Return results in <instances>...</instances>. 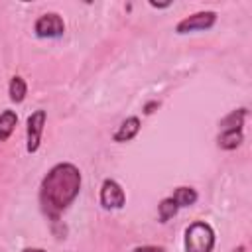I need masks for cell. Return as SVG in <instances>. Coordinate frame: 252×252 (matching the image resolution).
Segmentation results:
<instances>
[{
	"label": "cell",
	"instance_id": "obj_1",
	"mask_svg": "<svg viewBox=\"0 0 252 252\" xmlns=\"http://www.w3.org/2000/svg\"><path fill=\"white\" fill-rule=\"evenodd\" d=\"M81 171L77 165L69 161L55 163L39 185V203L47 217L53 220L79 197L81 191Z\"/></svg>",
	"mask_w": 252,
	"mask_h": 252
},
{
	"label": "cell",
	"instance_id": "obj_2",
	"mask_svg": "<svg viewBox=\"0 0 252 252\" xmlns=\"http://www.w3.org/2000/svg\"><path fill=\"white\" fill-rule=\"evenodd\" d=\"M217 242L215 230L205 220H195L185 228L183 248L185 252H213Z\"/></svg>",
	"mask_w": 252,
	"mask_h": 252
},
{
	"label": "cell",
	"instance_id": "obj_3",
	"mask_svg": "<svg viewBox=\"0 0 252 252\" xmlns=\"http://www.w3.org/2000/svg\"><path fill=\"white\" fill-rule=\"evenodd\" d=\"M217 18H219V16H217L215 10H203V12L189 14V16H185L183 20L177 22L175 33L185 35V33H191V32H205V30H211V28L217 24Z\"/></svg>",
	"mask_w": 252,
	"mask_h": 252
},
{
	"label": "cell",
	"instance_id": "obj_4",
	"mask_svg": "<svg viewBox=\"0 0 252 252\" xmlns=\"http://www.w3.org/2000/svg\"><path fill=\"white\" fill-rule=\"evenodd\" d=\"M33 33L41 39H57L65 33V22L57 12H45L35 20Z\"/></svg>",
	"mask_w": 252,
	"mask_h": 252
},
{
	"label": "cell",
	"instance_id": "obj_5",
	"mask_svg": "<svg viewBox=\"0 0 252 252\" xmlns=\"http://www.w3.org/2000/svg\"><path fill=\"white\" fill-rule=\"evenodd\" d=\"M45 120L47 114L45 110H33L28 120H26V150L28 154H35L41 146V136H43V128H45Z\"/></svg>",
	"mask_w": 252,
	"mask_h": 252
},
{
	"label": "cell",
	"instance_id": "obj_6",
	"mask_svg": "<svg viewBox=\"0 0 252 252\" xmlns=\"http://www.w3.org/2000/svg\"><path fill=\"white\" fill-rule=\"evenodd\" d=\"M100 207L106 211H116L122 209L126 205V193L122 189V185L116 179H104L100 185V195H98Z\"/></svg>",
	"mask_w": 252,
	"mask_h": 252
},
{
	"label": "cell",
	"instance_id": "obj_7",
	"mask_svg": "<svg viewBox=\"0 0 252 252\" xmlns=\"http://www.w3.org/2000/svg\"><path fill=\"white\" fill-rule=\"evenodd\" d=\"M140 128H142L140 118H138V116H128L126 120H122V124L118 126V130L112 134V140L118 142V144L130 142V140H134V138L138 136Z\"/></svg>",
	"mask_w": 252,
	"mask_h": 252
},
{
	"label": "cell",
	"instance_id": "obj_8",
	"mask_svg": "<svg viewBox=\"0 0 252 252\" xmlns=\"http://www.w3.org/2000/svg\"><path fill=\"white\" fill-rule=\"evenodd\" d=\"M246 116H248V108H244V106H242V108H234V110H230V112L219 122L220 132H224V130H242Z\"/></svg>",
	"mask_w": 252,
	"mask_h": 252
},
{
	"label": "cell",
	"instance_id": "obj_9",
	"mask_svg": "<svg viewBox=\"0 0 252 252\" xmlns=\"http://www.w3.org/2000/svg\"><path fill=\"white\" fill-rule=\"evenodd\" d=\"M242 142H244V132H242V130H224V132H220L219 138H217L219 148H220V150H226V152L236 150Z\"/></svg>",
	"mask_w": 252,
	"mask_h": 252
},
{
	"label": "cell",
	"instance_id": "obj_10",
	"mask_svg": "<svg viewBox=\"0 0 252 252\" xmlns=\"http://www.w3.org/2000/svg\"><path fill=\"white\" fill-rule=\"evenodd\" d=\"M16 126H18V114H16V110H10V108L2 110L0 112V142H6L14 134Z\"/></svg>",
	"mask_w": 252,
	"mask_h": 252
},
{
	"label": "cell",
	"instance_id": "obj_11",
	"mask_svg": "<svg viewBox=\"0 0 252 252\" xmlns=\"http://www.w3.org/2000/svg\"><path fill=\"white\" fill-rule=\"evenodd\" d=\"M169 197L177 203L179 209H183V207H193V205L197 203V199H199V193H197L193 187H185V185H181V187L173 189V193H171Z\"/></svg>",
	"mask_w": 252,
	"mask_h": 252
},
{
	"label": "cell",
	"instance_id": "obj_12",
	"mask_svg": "<svg viewBox=\"0 0 252 252\" xmlns=\"http://www.w3.org/2000/svg\"><path fill=\"white\" fill-rule=\"evenodd\" d=\"M8 94H10V100H12L14 104H20V102L26 100V94H28V83L24 81V77L14 75V77L10 79Z\"/></svg>",
	"mask_w": 252,
	"mask_h": 252
},
{
	"label": "cell",
	"instance_id": "obj_13",
	"mask_svg": "<svg viewBox=\"0 0 252 252\" xmlns=\"http://www.w3.org/2000/svg\"><path fill=\"white\" fill-rule=\"evenodd\" d=\"M177 211H179L177 203L171 197H163L159 201V205H158V219H159V222H167L169 219H173L177 215Z\"/></svg>",
	"mask_w": 252,
	"mask_h": 252
},
{
	"label": "cell",
	"instance_id": "obj_14",
	"mask_svg": "<svg viewBox=\"0 0 252 252\" xmlns=\"http://www.w3.org/2000/svg\"><path fill=\"white\" fill-rule=\"evenodd\" d=\"M132 252H165L161 246H152V244H148V246H138V248H134Z\"/></svg>",
	"mask_w": 252,
	"mask_h": 252
},
{
	"label": "cell",
	"instance_id": "obj_15",
	"mask_svg": "<svg viewBox=\"0 0 252 252\" xmlns=\"http://www.w3.org/2000/svg\"><path fill=\"white\" fill-rule=\"evenodd\" d=\"M158 106H159V102H158V100H152V102H148V104L144 106V114H152V112H154Z\"/></svg>",
	"mask_w": 252,
	"mask_h": 252
},
{
	"label": "cell",
	"instance_id": "obj_16",
	"mask_svg": "<svg viewBox=\"0 0 252 252\" xmlns=\"http://www.w3.org/2000/svg\"><path fill=\"white\" fill-rule=\"evenodd\" d=\"M150 6L152 8H158V10H163V8H169L171 2H154V0H150Z\"/></svg>",
	"mask_w": 252,
	"mask_h": 252
},
{
	"label": "cell",
	"instance_id": "obj_17",
	"mask_svg": "<svg viewBox=\"0 0 252 252\" xmlns=\"http://www.w3.org/2000/svg\"><path fill=\"white\" fill-rule=\"evenodd\" d=\"M22 252H45L43 248H24Z\"/></svg>",
	"mask_w": 252,
	"mask_h": 252
}]
</instances>
